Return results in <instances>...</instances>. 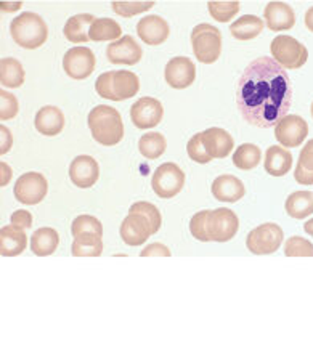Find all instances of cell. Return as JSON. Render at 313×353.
<instances>
[{
    "instance_id": "obj_1",
    "label": "cell",
    "mask_w": 313,
    "mask_h": 353,
    "mask_svg": "<svg viewBox=\"0 0 313 353\" xmlns=\"http://www.w3.org/2000/svg\"><path fill=\"white\" fill-rule=\"evenodd\" d=\"M292 105V82L270 57L257 58L243 71L236 85V106L244 121L256 127H275Z\"/></svg>"
},
{
    "instance_id": "obj_2",
    "label": "cell",
    "mask_w": 313,
    "mask_h": 353,
    "mask_svg": "<svg viewBox=\"0 0 313 353\" xmlns=\"http://www.w3.org/2000/svg\"><path fill=\"white\" fill-rule=\"evenodd\" d=\"M95 141L103 146H114L124 139V124L121 112L106 105H99L90 111L87 119Z\"/></svg>"
},
{
    "instance_id": "obj_3",
    "label": "cell",
    "mask_w": 313,
    "mask_h": 353,
    "mask_svg": "<svg viewBox=\"0 0 313 353\" xmlns=\"http://www.w3.org/2000/svg\"><path fill=\"white\" fill-rule=\"evenodd\" d=\"M10 34L19 47L34 50L47 42L48 28L41 14L24 12L10 24Z\"/></svg>"
},
{
    "instance_id": "obj_4",
    "label": "cell",
    "mask_w": 313,
    "mask_h": 353,
    "mask_svg": "<svg viewBox=\"0 0 313 353\" xmlns=\"http://www.w3.org/2000/svg\"><path fill=\"white\" fill-rule=\"evenodd\" d=\"M192 46L199 63L212 65L222 53V32L212 24H198L192 31Z\"/></svg>"
},
{
    "instance_id": "obj_5",
    "label": "cell",
    "mask_w": 313,
    "mask_h": 353,
    "mask_svg": "<svg viewBox=\"0 0 313 353\" xmlns=\"http://www.w3.org/2000/svg\"><path fill=\"white\" fill-rule=\"evenodd\" d=\"M273 60L285 70H299L309 60V50L304 43L291 36H276L270 43Z\"/></svg>"
},
{
    "instance_id": "obj_6",
    "label": "cell",
    "mask_w": 313,
    "mask_h": 353,
    "mask_svg": "<svg viewBox=\"0 0 313 353\" xmlns=\"http://www.w3.org/2000/svg\"><path fill=\"white\" fill-rule=\"evenodd\" d=\"M285 233L276 223H262L257 228H254L248 234L246 246L249 252L256 254V256H268V254H275L281 248Z\"/></svg>"
},
{
    "instance_id": "obj_7",
    "label": "cell",
    "mask_w": 313,
    "mask_h": 353,
    "mask_svg": "<svg viewBox=\"0 0 313 353\" xmlns=\"http://www.w3.org/2000/svg\"><path fill=\"white\" fill-rule=\"evenodd\" d=\"M239 230V219L232 209L220 208L209 210L206 220V233L209 241L227 243L236 236Z\"/></svg>"
},
{
    "instance_id": "obj_8",
    "label": "cell",
    "mask_w": 313,
    "mask_h": 353,
    "mask_svg": "<svg viewBox=\"0 0 313 353\" xmlns=\"http://www.w3.org/2000/svg\"><path fill=\"white\" fill-rule=\"evenodd\" d=\"M151 186L154 193L163 199L177 196L185 186V172L174 163H164L154 170Z\"/></svg>"
},
{
    "instance_id": "obj_9",
    "label": "cell",
    "mask_w": 313,
    "mask_h": 353,
    "mask_svg": "<svg viewBox=\"0 0 313 353\" xmlns=\"http://www.w3.org/2000/svg\"><path fill=\"white\" fill-rule=\"evenodd\" d=\"M48 183L47 179L39 172H28L19 176L17 185H14V198L18 203L34 205L39 204L47 196Z\"/></svg>"
},
{
    "instance_id": "obj_10",
    "label": "cell",
    "mask_w": 313,
    "mask_h": 353,
    "mask_svg": "<svg viewBox=\"0 0 313 353\" xmlns=\"http://www.w3.org/2000/svg\"><path fill=\"white\" fill-rule=\"evenodd\" d=\"M97 58L94 52L87 47L70 48L63 57V68L65 72L72 79L82 81L87 79L95 71Z\"/></svg>"
},
{
    "instance_id": "obj_11",
    "label": "cell",
    "mask_w": 313,
    "mask_h": 353,
    "mask_svg": "<svg viewBox=\"0 0 313 353\" xmlns=\"http://www.w3.org/2000/svg\"><path fill=\"white\" fill-rule=\"evenodd\" d=\"M309 135V124L304 117L287 114L275 125V137L285 148H297Z\"/></svg>"
},
{
    "instance_id": "obj_12",
    "label": "cell",
    "mask_w": 313,
    "mask_h": 353,
    "mask_svg": "<svg viewBox=\"0 0 313 353\" xmlns=\"http://www.w3.org/2000/svg\"><path fill=\"white\" fill-rule=\"evenodd\" d=\"M164 108L159 100L151 97H143L137 100L130 108V121L134 122L137 129L146 130L159 125L163 121Z\"/></svg>"
},
{
    "instance_id": "obj_13",
    "label": "cell",
    "mask_w": 313,
    "mask_h": 353,
    "mask_svg": "<svg viewBox=\"0 0 313 353\" xmlns=\"http://www.w3.org/2000/svg\"><path fill=\"white\" fill-rule=\"evenodd\" d=\"M143 52L132 36H122L119 41L112 42L106 48V58L112 65L134 66L141 60Z\"/></svg>"
},
{
    "instance_id": "obj_14",
    "label": "cell",
    "mask_w": 313,
    "mask_h": 353,
    "mask_svg": "<svg viewBox=\"0 0 313 353\" xmlns=\"http://www.w3.org/2000/svg\"><path fill=\"white\" fill-rule=\"evenodd\" d=\"M165 82L172 88H187L196 79V66L187 57H175L165 65Z\"/></svg>"
},
{
    "instance_id": "obj_15",
    "label": "cell",
    "mask_w": 313,
    "mask_h": 353,
    "mask_svg": "<svg viewBox=\"0 0 313 353\" xmlns=\"http://www.w3.org/2000/svg\"><path fill=\"white\" fill-rule=\"evenodd\" d=\"M100 168L92 156H77L70 165V179L77 188H90L99 181Z\"/></svg>"
},
{
    "instance_id": "obj_16",
    "label": "cell",
    "mask_w": 313,
    "mask_h": 353,
    "mask_svg": "<svg viewBox=\"0 0 313 353\" xmlns=\"http://www.w3.org/2000/svg\"><path fill=\"white\" fill-rule=\"evenodd\" d=\"M153 234L151 223L140 214H130L121 225V238L127 246H141Z\"/></svg>"
},
{
    "instance_id": "obj_17",
    "label": "cell",
    "mask_w": 313,
    "mask_h": 353,
    "mask_svg": "<svg viewBox=\"0 0 313 353\" xmlns=\"http://www.w3.org/2000/svg\"><path fill=\"white\" fill-rule=\"evenodd\" d=\"M137 34L146 46H161L169 39L170 28L164 18L158 14H148L137 24Z\"/></svg>"
},
{
    "instance_id": "obj_18",
    "label": "cell",
    "mask_w": 313,
    "mask_h": 353,
    "mask_svg": "<svg viewBox=\"0 0 313 353\" xmlns=\"http://www.w3.org/2000/svg\"><path fill=\"white\" fill-rule=\"evenodd\" d=\"M263 19L270 31H290L296 24V13L285 2H268L263 10Z\"/></svg>"
},
{
    "instance_id": "obj_19",
    "label": "cell",
    "mask_w": 313,
    "mask_h": 353,
    "mask_svg": "<svg viewBox=\"0 0 313 353\" xmlns=\"http://www.w3.org/2000/svg\"><path fill=\"white\" fill-rule=\"evenodd\" d=\"M201 139L204 150L212 159L227 158L234 148L232 135L227 130L219 129V127H210V129L201 132Z\"/></svg>"
},
{
    "instance_id": "obj_20",
    "label": "cell",
    "mask_w": 313,
    "mask_h": 353,
    "mask_svg": "<svg viewBox=\"0 0 313 353\" xmlns=\"http://www.w3.org/2000/svg\"><path fill=\"white\" fill-rule=\"evenodd\" d=\"M34 125H36L39 134L55 137L65 129V114L57 106H43L37 111Z\"/></svg>"
},
{
    "instance_id": "obj_21",
    "label": "cell",
    "mask_w": 313,
    "mask_h": 353,
    "mask_svg": "<svg viewBox=\"0 0 313 353\" xmlns=\"http://www.w3.org/2000/svg\"><path fill=\"white\" fill-rule=\"evenodd\" d=\"M246 193L243 181L234 175H220L212 183V194L222 203H236Z\"/></svg>"
},
{
    "instance_id": "obj_22",
    "label": "cell",
    "mask_w": 313,
    "mask_h": 353,
    "mask_svg": "<svg viewBox=\"0 0 313 353\" xmlns=\"http://www.w3.org/2000/svg\"><path fill=\"white\" fill-rule=\"evenodd\" d=\"M28 246V236L23 228H17L13 225L0 230V254L3 257H14L24 252Z\"/></svg>"
},
{
    "instance_id": "obj_23",
    "label": "cell",
    "mask_w": 313,
    "mask_h": 353,
    "mask_svg": "<svg viewBox=\"0 0 313 353\" xmlns=\"http://www.w3.org/2000/svg\"><path fill=\"white\" fill-rule=\"evenodd\" d=\"M95 21L97 18L90 13L74 14V17H71L66 21L63 34H65V37L72 43H85L90 41L89 31H90V26Z\"/></svg>"
},
{
    "instance_id": "obj_24",
    "label": "cell",
    "mask_w": 313,
    "mask_h": 353,
    "mask_svg": "<svg viewBox=\"0 0 313 353\" xmlns=\"http://www.w3.org/2000/svg\"><path fill=\"white\" fill-rule=\"evenodd\" d=\"M265 172L272 176H283L292 168V154L283 146H270L265 153Z\"/></svg>"
},
{
    "instance_id": "obj_25",
    "label": "cell",
    "mask_w": 313,
    "mask_h": 353,
    "mask_svg": "<svg viewBox=\"0 0 313 353\" xmlns=\"http://www.w3.org/2000/svg\"><path fill=\"white\" fill-rule=\"evenodd\" d=\"M140 90V81L130 71H112V95L114 101H124L135 97Z\"/></svg>"
},
{
    "instance_id": "obj_26",
    "label": "cell",
    "mask_w": 313,
    "mask_h": 353,
    "mask_svg": "<svg viewBox=\"0 0 313 353\" xmlns=\"http://www.w3.org/2000/svg\"><path fill=\"white\" fill-rule=\"evenodd\" d=\"M58 244H60V234L57 233L55 228H39L31 236V251L37 257L50 256L57 251Z\"/></svg>"
},
{
    "instance_id": "obj_27",
    "label": "cell",
    "mask_w": 313,
    "mask_h": 353,
    "mask_svg": "<svg viewBox=\"0 0 313 353\" xmlns=\"http://www.w3.org/2000/svg\"><path fill=\"white\" fill-rule=\"evenodd\" d=\"M263 31V21L262 18L256 17V14H244V17L238 18L236 21L232 23L230 26V32L238 41H252L257 36H261Z\"/></svg>"
},
{
    "instance_id": "obj_28",
    "label": "cell",
    "mask_w": 313,
    "mask_h": 353,
    "mask_svg": "<svg viewBox=\"0 0 313 353\" xmlns=\"http://www.w3.org/2000/svg\"><path fill=\"white\" fill-rule=\"evenodd\" d=\"M285 209L290 217L302 220L313 215V193L312 191H296L287 196Z\"/></svg>"
},
{
    "instance_id": "obj_29",
    "label": "cell",
    "mask_w": 313,
    "mask_h": 353,
    "mask_svg": "<svg viewBox=\"0 0 313 353\" xmlns=\"http://www.w3.org/2000/svg\"><path fill=\"white\" fill-rule=\"evenodd\" d=\"M71 249L74 257H100L103 252V241L100 234L84 233L74 238Z\"/></svg>"
},
{
    "instance_id": "obj_30",
    "label": "cell",
    "mask_w": 313,
    "mask_h": 353,
    "mask_svg": "<svg viewBox=\"0 0 313 353\" xmlns=\"http://www.w3.org/2000/svg\"><path fill=\"white\" fill-rule=\"evenodd\" d=\"M122 36V29L119 23H116L111 18H97V21L90 26L89 37L94 42L105 41H119Z\"/></svg>"
},
{
    "instance_id": "obj_31",
    "label": "cell",
    "mask_w": 313,
    "mask_h": 353,
    "mask_svg": "<svg viewBox=\"0 0 313 353\" xmlns=\"http://www.w3.org/2000/svg\"><path fill=\"white\" fill-rule=\"evenodd\" d=\"M0 82L3 87L18 88L24 84L23 65L14 58H3L0 61Z\"/></svg>"
},
{
    "instance_id": "obj_32",
    "label": "cell",
    "mask_w": 313,
    "mask_h": 353,
    "mask_svg": "<svg viewBox=\"0 0 313 353\" xmlns=\"http://www.w3.org/2000/svg\"><path fill=\"white\" fill-rule=\"evenodd\" d=\"M262 151L259 146L252 143H244L238 146L236 151L233 153V164L234 168L241 170H252L261 164Z\"/></svg>"
},
{
    "instance_id": "obj_33",
    "label": "cell",
    "mask_w": 313,
    "mask_h": 353,
    "mask_svg": "<svg viewBox=\"0 0 313 353\" xmlns=\"http://www.w3.org/2000/svg\"><path fill=\"white\" fill-rule=\"evenodd\" d=\"M165 146H168V141H165L164 135L159 134V132L145 134L139 141V151L146 159L161 158L164 154Z\"/></svg>"
},
{
    "instance_id": "obj_34",
    "label": "cell",
    "mask_w": 313,
    "mask_h": 353,
    "mask_svg": "<svg viewBox=\"0 0 313 353\" xmlns=\"http://www.w3.org/2000/svg\"><path fill=\"white\" fill-rule=\"evenodd\" d=\"M208 10L215 21L228 23L239 12V2H236V0H223V2L212 0V2L208 3Z\"/></svg>"
},
{
    "instance_id": "obj_35",
    "label": "cell",
    "mask_w": 313,
    "mask_h": 353,
    "mask_svg": "<svg viewBox=\"0 0 313 353\" xmlns=\"http://www.w3.org/2000/svg\"><path fill=\"white\" fill-rule=\"evenodd\" d=\"M129 212H130V214H140V215H143V217L151 223V228H153V234L159 232L161 222H163V220H161L159 209L156 208L154 204L145 203V201H139V203H135L134 205H130Z\"/></svg>"
},
{
    "instance_id": "obj_36",
    "label": "cell",
    "mask_w": 313,
    "mask_h": 353,
    "mask_svg": "<svg viewBox=\"0 0 313 353\" xmlns=\"http://www.w3.org/2000/svg\"><path fill=\"white\" fill-rule=\"evenodd\" d=\"M71 233L74 238L84 233H97L100 234V236H103V227H101L100 220L92 217V215H79V217L72 222Z\"/></svg>"
},
{
    "instance_id": "obj_37",
    "label": "cell",
    "mask_w": 313,
    "mask_h": 353,
    "mask_svg": "<svg viewBox=\"0 0 313 353\" xmlns=\"http://www.w3.org/2000/svg\"><path fill=\"white\" fill-rule=\"evenodd\" d=\"M286 257H313V244L301 236H292L285 244Z\"/></svg>"
},
{
    "instance_id": "obj_38",
    "label": "cell",
    "mask_w": 313,
    "mask_h": 353,
    "mask_svg": "<svg viewBox=\"0 0 313 353\" xmlns=\"http://www.w3.org/2000/svg\"><path fill=\"white\" fill-rule=\"evenodd\" d=\"M154 2H112V10L119 14V17L130 18L135 14H140L153 7Z\"/></svg>"
},
{
    "instance_id": "obj_39",
    "label": "cell",
    "mask_w": 313,
    "mask_h": 353,
    "mask_svg": "<svg viewBox=\"0 0 313 353\" xmlns=\"http://www.w3.org/2000/svg\"><path fill=\"white\" fill-rule=\"evenodd\" d=\"M187 153L190 156V159L194 161V163H198V164H208L212 161V158H210L208 151L204 150L201 134L193 135L192 139H190L188 145H187Z\"/></svg>"
},
{
    "instance_id": "obj_40",
    "label": "cell",
    "mask_w": 313,
    "mask_h": 353,
    "mask_svg": "<svg viewBox=\"0 0 313 353\" xmlns=\"http://www.w3.org/2000/svg\"><path fill=\"white\" fill-rule=\"evenodd\" d=\"M209 210H201V212L194 214L192 222H190V232H192L193 238L198 241H209L208 233H206V220H208Z\"/></svg>"
},
{
    "instance_id": "obj_41",
    "label": "cell",
    "mask_w": 313,
    "mask_h": 353,
    "mask_svg": "<svg viewBox=\"0 0 313 353\" xmlns=\"http://www.w3.org/2000/svg\"><path fill=\"white\" fill-rule=\"evenodd\" d=\"M0 98H2V106H0V119L10 121L18 114L19 105L17 97L12 95L10 92L2 90L0 92Z\"/></svg>"
},
{
    "instance_id": "obj_42",
    "label": "cell",
    "mask_w": 313,
    "mask_h": 353,
    "mask_svg": "<svg viewBox=\"0 0 313 353\" xmlns=\"http://www.w3.org/2000/svg\"><path fill=\"white\" fill-rule=\"evenodd\" d=\"M95 90L101 98L105 100L114 101V95H112V71L103 72L95 82Z\"/></svg>"
},
{
    "instance_id": "obj_43",
    "label": "cell",
    "mask_w": 313,
    "mask_h": 353,
    "mask_svg": "<svg viewBox=\"0 0 313 353\" xmlns=\"http://www.w3.org/2000/svg\"><path fill=\"white\" fill-rule=\"evenodd\" d=\"M10 222H12L13 227L17 228H31L32 215L29 214L28 210H17V212H13L12 217H10Z\"/></svg>"
},
{
    "instance_id": "obj_44",
    "label": "cell",
    "mask_w": 313,
    "mask_h": 353,
    "mask_svg": "<svg viewBox=\"0 0 313 353\" xmlns=\"http://www.w3.org/2000/svg\"><path fill=\"white\" fill-rule=\"evenodd\" d=\"M299 164L309 172H313V140L307 141L299 156Z\"/></svg>"
},
{
    "instance_id": "obj_45",
    "label": "cell",
    "mask_w": 313,
    "mask_h": 353,
    "mask_svg": "<svg viewBox=\"0 0 313 353\" xmlns=\"http://www.w3.org/2000/svg\"><path fill=\"white\" fill-rule=\"evenodd\" d=\"M141 257H153V256H163V257H169L170 256V251L168 246H164V244H159V243H154V244H150V246H146L143 251L140 252Z\"/></svg>"
},
{
    "instance_id": "obj_46",
    "label": "cell",
    "mask_w": 313,
    "mask_h": 353,
    "mask_svg": "<svg viewBox=\"0 0 313 353\" xmlns=\"http://www.w3.org/2000/svg\"><path fill=\"white\" fill-rule=\"evenodd\" d=\"M294 179L297 183H301V185H313V172L305 170L299 163H297V165H296Z\"/></svg>"
},
{
    "instance_id": "obj_47",
    "label": "cell",
    "mask_w": 313,
    "mask_h": 353,
    "mask_svg": "<svg viewBox=\"0 0 313 353\" xmlns=\"http://www.w3.org/2000/svg\"><path fill=\"white\" fill-rule=\"evenodd\" d=\"M0 134H2V146H0V153L7 154L10 148H12V143H13L12 134H10V130L5 125L0 127Z\"/></svg>"
},
{
    "instance_id": "obj_48",
    "label": "cell",
    "mask_w": 313,
    "mask_h": 353,
    "mask_svg": "<svg viewBox=\"0 0 313 353\" xmlns=\"http://www.w3.org/2000/svg\"><path fill=\"white\" fill-rule=\"evenodd\" d=\"M0 169H2V181H0V185L7 186L10 183V179H12V169L5 163H0Z\"/></svg>"
},
{
    "instance_id": "obj_49",
    "label": "cell",
    "mask_w": 313,
    "mask_h": 353,
    "mask_svg": "<svg viewBox=\"0 0 313 353\" xmlns=\"http://www.w3.org/2000/svg\"><path fill=\"white\" fill-rule=\"evenodd\" d=\"M305 26L310 32H313V7L307 10L305 13Z\"/></svg>"
},
{
    "instance_id": "obj_50",
    "label": "cell",
    "mask_w": 313,
    "mask_h": 353,
    "mask_svg": "<svg viewBox=\"0 0 313 353\" xmlns=\"http://www.w3.org/2000/svg\"><path fill=\"white\" fill-rule=\"evenodd\" d=\"M19 7H21V2H18V3H13V5H10V3H7V2H3L2 3V10L3 12H14V10H18Z\"/></svg>"
},
{
    "instance_id": "obj_51",
    "label": "cell",
    "mask_w": 313,
    "mask_h": 353,
    "mask_svg": "<svg viewBox=\"0 0 313 353\" xmlns=\"http://www.w3.org/2000/svg\"><path fill=\"white\" fill-rule=\"evenodd\" d=\"M304 230H305L307 234H310V236L313 238V219L307 220L305 225H304Z\"/></svg>"
},
{
    "instance_id": "obj_52",
    "label": "cell",
    "mask_w": 313,
    "mask_h": 353,
    "mask_svg": "<svg viewBox=\"0 0 313 353\" xmlns=\"http://www.w3.org/2000/svg\"><path fill=\"white\" fill-rule=\"evenodd\" d=\"M310 114H312V117H313V103H312V106H310Z\"/></svg>"
}]
</instances>
